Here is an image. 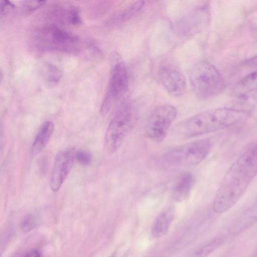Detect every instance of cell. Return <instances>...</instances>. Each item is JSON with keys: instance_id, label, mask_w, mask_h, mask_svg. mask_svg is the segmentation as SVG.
Returning <instances> with one entry per match:
<instances>
[{"instance_id": "1", "label": "cell", "mask_w": 257, "mask_h": 257, "mask_svg": "<svg viewBox=\"0 0 257 257\" xmlns=\"http://www.w3.org/2000/svg\"><path fill=\"white\" fill-rule=\"evenodd\" d=\"M257 174V145L248 149L225 174L213 202L217 213L229 210L240 199Z\"/></svg>"}, {"instance_id": "2", "label": "cell", "mask_w": 257, "mask_h": 257, "mask_svg": "<svg viewBox=\"0 0 257 257\" xmlns=\"http://www.w3.org/2000/svg\"><path fill=\"white\" fill-rule=\"evenodd\" d=\"M247 116L245 111L236 108H211L179 122L173 132L180 139L191 138L231 126L243 121Z\"/></svg>"}, {"instance_id": "3", "label": "cell", "mask_w": 257, "mask_h": 257, "mask_svg": "<svg viewBox=\"0 0 257 257\" xmlns=\"http://www.w3.org/2000/svg\"><path fill=\"white\" fill-rule=\"evenodd\" d=\"M29 41L32 49L38 52H75L82 46L79 36L52 24L34 30Z\"/></svg>"}, {"instance_id": "4", "label": "cell", "mask_w": 257, "mask_h": 257, "mask_svg": "<svg viewBox=\"0 0 257 257\" xmlns=\"http://www.w3.org/2000/svg\"><path fill=\"white\" fill-rule=\"evenodd\" d=\"M189 79L195 94L202 100L217 96L225 88L224 79L219 71L206 60H200L193 66Z\"/></svg>"}, {"instance_id": "5", "label": "cell", "mask_w": 257, "mask_h": 257, "mask_svg": "<svg viewBox=\"0 0 257 257\" xmlns=\"http://www.w3.org/2000/svg\"><path fill=\"white\" fill-rule=\"evenodd\" d=\"M136 114L131 104L124 103L116 112L105 134V144L111 153L117 152L134 126Z\"/></svg>"}, {"instance_id": "6", "label": "cell", "mask_w": 257, "mask_h": 257, "mask_svg": "<svg viewBox=\"0 0 257 257\" xmlns=\"http://www.w3.org/2000/svg\"><path fill=\"white\" fill-rule=\"evenodd\" d=\"M128 84L125 65L118 55H114L110 70L108 87L104 96L100 112L106 115L116 102L124 95Z\"/></svg>"}, {"instance_id": "7", "label": "cell", "mask_w": 257, "mask_h": 257, "mask_svg": "<svg viewBox=\"0 0 257 257\" xmlns=\"http://www.w3.org/2000/svg\"><path fill=\"white\" fill-rule=\"evenodd\" d=\"M211 148L210 140L202 139L174 147L166 152L164 157L172 164L195 165L206 158Z\"/></svg>"}, {"instance_id": "8", "label": "cell", "mask_w": 257, "mask_h": 257, "mask_svg": "<svg viewBox=\"0 0 257 257\" xmlns=\"http://www.w3.org/2000/svg\"><path fill=\"white\" fill-rule=\"evenodd\" d=\"M177 114V109L172 105L163 104L156 107L147 122V136L154 141H162Z\"/></svg>"}, {"instance_id": "9", "label": "cell", "mask_w": 257, "mask_h": 257, "mask_svg": "<svg viewBox=\"0 0 257 257\" xmlns=\"http://www.w3.org/2000/svg\"><path fill=\"white\" fill-rule=\"evenodd\" d=\"M75 154L73 148L64 149L57 154L50 178V187L53 192L58 191L65 181L72 167Z\"/></svg>"}, {"instance_id": "10", "label": "cell", "mask_w": 257, "mask_h": 257, "mask_svg": "<svg viewBox=\"0 0 257 257\" xmlns=\"http://www.w3.org/2000/svg\"><path fill=\"white\" fill-rule=\"evenodd\" d=\"M160 81L167 92L171 96L179 97L186 90V82L182 71L170 63L162 65L159 72Z\"/></svg>"}, {"instance_id": "11", "label": "cell", "mask_w": 257, "mask_h": 257, "mask_svg": "<svg viewBox=\"0 0 257 257\" xmlns=\"http://www.w3.org/2000/svg\"><path fill=\"white\" fill-rule=\"evenodd\" d=\"M48 20L50 24L60 25H77L81 23L79 9L72 5L56 4L48 10Z\"/></svg>"}, {"instance_id": "12", "label": "cell", "mask_w": 257, "mask_h": 257, "mask_svg": "<svg viewBox=\"0 0 257 257\" xmlns=\"http://www.w3.org/2000/svg\"><path fill=\"white\" fill-rule=\"evenodd\" d=\"M195 182L193 175L186 172L179 176L174 183L171 192L172 199L176 202H182L190 195Z\"/></svg>"}, {"instance_id": "13", "label": "cell", "mask_w": 257, "mask_h": 257, "mask_svg": "<svg viewBox=\"0 0 257 257\" xmlns=\"http://www.w3.org/2000/svg\"><path fill=\"white\" fill-rule=\"evenodd\" d=\"M175 216L173 206H169L161 211L155 219L151 234L154 238L158 239L165 236L168 232Z\"/></svg>"}, {"instance_id": "14", "label": "cell", "mask_w": 257, "mask_h": 257, "mask_svg": "<svg viewBox=\"0 0 257 257\" xmlns=\"http://www.w3.org/2000/svg\"><path fill=\"white\" fill-rule=\"evenodd\" d=\"M143 1L134 2L131 5L114 13L108 20L107 24L111 27H118L130 21L144 7Z\"/></svg>"}, {"instance_id": "15", "label": "cell", "mask_w": 257, "mask_h": 257, "mask_svg": "<svg viewBox=\"0 0 257 257\" xmlns=\"http://www.w3.org/2000/svg\"><path fill=\"white\" fill-rule=\"evenodd\" d=\"M54 127V124L51 121H46L42 123L32 145L33 154L40 153L46 147L52 136Z\"/></svg>"}, {"instance_id": "16", "label": "cell", "mask_w": 257, "mask_h": 257, "mask_svg": "<svg viewBox=\"0 0 257 257\" xmlns=\"http://www.w3.org/2000/svg\"><path fill=\"white\" fill-rule=\"evenodd\" d=\"M224 241L225 237L223 236L215 237L196 248L187 257H207L219 248Z\"/></svg>"}, {"instance_id": "17", "label": "cell", "mask_w": 257, "mask_h": 257, "mask_svg": "<svg viewBox=\"0 0 257 257\" xmlns=\"http://www.w3.org/2000/svg\"><path fill=\"white\" fill-rule=\"evenodd\" d=\"M257 89V70L240 79L233 88L234 94L242 96Z\"/></svg>"}, {"instance_id": "18", "label": "cell", "mask_w": 257, "mask_h": 257, "mask_svg": "<svg viewBox=\"0 0 257 257\" xmlns=\"http://www.w3.org/2000/svg\"><path fill=\"white\" fill-rule=\"evenodd\" d=\"M257 222V199L240 216L234 229L242 230Z\"/></svg>"}, {"instance_id": "19", "label": "cell", "mask_w": 257, "mask_h": 257, "mask_svg": "<svg viewBox=\"0 0 257 257\" xmlns=\"http://www.w3.org/2000/svg\"><path fill=\"white\" fill-rule=\"evenodd\" d=\"M39 69L42 77L48 82L57 83L61 79V72L52 63L44 62L41 64Z\"/></svg>"}, {"instance_id": "20", "label": "cell", "mask_w": 257, "mask_h": 257, "mask_svg": "<svg viewBox=\"0 0 257 257\" xmlns=\"http://www.w3.org/2000/svg\"><path fill=\"white\" fill-rule=\"evenodd\" d=\"M38 220L36 216L32 214L25 215L20 223L21 229L24 232H28L34 229L38 225Z\"/></svg>"}, {"instance_id": "21", "label": "cell", "mask_w": 257, "mask_h": 257, "mask_svg": "<svg viewBox=\"0 0 257 257\" xmlns=\"http://www.w3.org/2000/svg\"><path fill=\"white\" fill-rule=\"evenodd\" d=\"M75 159L83 166L88 165L91 162V154L84 150H80L76 152Z\"/></svg>"}, {"instance_id": "22", "label": "cell", "mask_w": 257, "mask_h": 257, "mask_svg": "<svg viewBox=\"0 0 257 257\" xmlns=\"http://www.w3.org/2000/svg\"><path fill=\"white\" fill-rule=\"evenodd\" d=\"M46 3L44 1H24L22 4L23 9L25 13L32 12L41 7Z\"/></svg>"}, {"instance_id": "23", "label": "cell", "mask_w": 257, "mask_h": 257, "mask_svg": "<svg viewBox=\"0 0 257 257\" xmlns=\"http://www.w3.org/2000/svg\"><path fill=\"white\" fill-rule=\"evenodd\" d=\"M15 8V5L10 1H2L0 4L1 17L4 16L8 12L12 11Z\"/></svg>"}, {"instance_id": "24", "label": "cell", "mask_w": 257, "mask_h": 257, "mask_svg": "<svg viewBox=\"0 0 257 257\" xmlns=\"http://www.w3.org/2000/svg\"><path fill=\"white\" fill-rule=\"evenodd\" d=\"M41 252L38 249H33L28 251L23 257H41Z\"/></svg>"}, {"instance_id": "25", "label": "cell", "mask_w": 257, "mask_h": 257, "mask_svg": "<svg viewBox=\"0 0 257 257\" xmlns=\"http://www.w3.org/2000/svg\"><path fill=\"white\" fill-rule=\"evenodd\" d=\"M246 64L249 66H257V55L247 60L246 62Z\"/></svg>"}]
</instances>
